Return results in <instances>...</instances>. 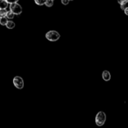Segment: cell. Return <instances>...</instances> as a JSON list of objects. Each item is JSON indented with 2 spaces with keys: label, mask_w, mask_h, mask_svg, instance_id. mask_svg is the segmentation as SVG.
Masks as SVG:
<instances>
[{
  "label": "cell",
  "mask_w": 128,
  "mask_h": 128,
  "mask_svg": "<svg viewBox=\"0 0 128 128\" xmlns=\"http://www.w3.org/2000/svg\"><path fill=\"white\" fill-rule=\"evenodd\" d=\"M10 11L12 12L15 15H20L22 13V7L18 3H14L10 6Z\"/></svg>",
  "instance_id": "3957f363"
},
{
  "label": "cell",
  "mask_w": 128,
  "mask_h": 128,
  "mask_svg": "<svg viewBox=\"0 0 128 128\" xmlns=\"http://www.w3.org/2000/svg\"><path fill=\"white\" fill-rule=\"evenodd\" d=\"M46 4L48 7H51V6H53L54 4V0H46Z\"/></svg>",
  "instance_id": "7c38bea8"
},
{
  "label": "cell",
  "mask_w": 128,
  "mask_h": 128,
  "mask_svg": "<svg viewBox=\"0 0 128 128\" xmlns=\"http://www.w3.org/2000/svg\"><path fill=\"white\" fill-rule=\"evenodd\" d=\"M8 22V18L6 17H4V18H0V25L2 26H6Z\"/></svg>",
  "instance_id": "ba28073f"
},
{
  "label": "cell",
  "mask_w": 128,
  "mask_h": 128,
  "mask_svg": "<svg viewBox=\"0 0 128 128\" xmlns=\"http://www.w3.org/2000/svg\"><path fill=\"white\" fill-rule=\"evenodd\" d=\"M46 38L50 41H56L60 39V34L56 31H49L46 34Z\"/></svg>",
  "instance_id": "7a4b0ae2"
},
{
  "label": "cell",
  "mask_w": 128,
  "mask_h": 128,
  "mask_svg": "<svg viewBox=\"0 0 128 128\" xmlns=\"http://www.w3.org/2000/svg\"><path fill=\"white\" fill-rule=\"evenodd\" d=\"M6 27L8 29H13L15 27V23L12 20H8L7 24H6Z\"/></svg>",
  "instance_id": "52a82bcc"
},
{
  "label": "cell",
  "mask_w": 128,
  "mask_h": 128,
  "mask_svg": "<svg viewBox=\"0 0 128 128\" xmlns=\"http://www.w3.org/2000/svg\"><path fill=\"white\" fill-rule=\"evenodd\" d=\"M124 13H126V15H127V16H128V6H127V7H126V9H124Z\"/></svg>",
  "instance_id": "2e32d148"
},
{
  "label": "cell",
  "mask_w": 128,
  "mask_h": 128,
  "mask_svg": "<svg viewBox=\"0 0 128 128\" xmlns=\"http://www.w3.org/2000/svg\"><path fill=\"white\" fill-rule=\"evenodd\" d=\"M9 4H14V3H17L18 1V0H6Z\"/></svg>",
  "instance_id": "9a60e30c"
},
{
  "label": "cell",
  "mask_w": 128,
  "mask_h": 128,
  "mask_svg": "<svg viewBox=\"0 0 128 128\" xmlns=\"http://www.w3.org/2000/svg\"><path fill=\"white\" fill-rule=\"evenodd\" d=\"M34 1H35V3L38 6H43V4H46V0H34Z\"/></svg>",
  "instance_id": "8fae6325"
},
{
  "label": "cell",
  "mask_w": 128,
  "mask_h": 128,
  "mask_svg": "<svg viewBox=\"0 0 128 128\" xmlns=\"http://www.w3.org/2000/svg\"><path fill=\"white\" fill-rule=\"evenodd\" d=\"M120 6H121V9H122V10L126 9V4H120Z\"/></svg>",
  "instance_id": "e0dca14e"
},
{
  "label": "cell",
  "mask_w": 128,
  "mask_h": 128,
  "mask_svg": "<svg viewBox=\"0 0 128 128\" xmlns=\"http://www.w3.org/2000/svg\"><path fill=\"white\" fill-rule=\"evenodd\" d=\"M70 0H62V4H65V6H67V4L70 3Z\"/></svg>",
  "instance_id": "5bb4252c"
},
{
  "label": "cell",
  "mask_w": 128,
  "mask_h": 128,
  "mask_svg": "<svg viewBox=\"0 0 128 128\" xmlns=\"http://www.w3.org/2000/svg\"><path fill=\"white\" fill-rule=\"evenodd\" d=\"M102 77L104 81H110V74L108 70H104L103 71V74H102Z\"/></svg>",
  "instance_id": "5b68a950"
},
{
  "label": "cell",
  "mask_w": 128,
  "mask_h": 128,
  "mask_svg": "<svg viewBox=\"0 0 128 128\" xmlns=\"http://www.w3.org/2000/svg\"><path fill=\"white\" fill-rule=\"evenodd\" d=\"M13 84L18 89H22L24 87V81L20 76H15L13 78Z\"/></svg>",
  "instance_id": "277c9868"
},
{
  "label": "cell",
  "mask_w": 128,
  "mask_h": 128,
  "mask_svg": "<svg viewBox=\"0 0 128 128\" xmlns=\"http://www.w3.org/2000/svg\"><path fill=\"white\" fill-rule=\"evenodd\" d=\"M118 2L120 4H126L128 3V0H118Z\"/></svg>",
  "instance_id": "4fadbf2b"
},
{
  "label": "cell",
  "mask_w": 128,
  "mask_h": 128,
  "mask_svg": "<svg viewBox=\"0 0 128 128\" xmlns=\"http://www.w3.org/2000/svg\"><path fill=\"white\" fill-rule=\"evenodd\" d=\"M14 16H15V14L12 12V11H8L7 15H6V18H9V20H12V18H14Z\"/></svg>",
  "instance_id": "30bf717a"
},
{
  "label": "cell",
  "mask_w": 128,
  "mask_h": 128,
  "mask_svg": "<svg viewBox=\"0 0 128 128\" xmlns=\"http://www.w3.org/2000/svg\"><path fill=\"white\" fill-rule=\"evenodd\" d=\"M106 120V115L104 112H99L96 116V124L98 126H102L105 123Z\"/></svg>",
  "instance_id": "6da1fadb"
},
{
  "label": "cell",
  "mask_w": 128,
  "mask_h": 128,
  "mask_svg": "<svg viewBox=\"0 0 128 128\" xmlns=\"http://www.w3.org/2000/svg\"><path fill=\"white\" fill-rule=\"evenodd\" d=\"M8 11H6V9H0V18H4L6 17Z\"/></svg>",
  "instance_id": "9c48e42d"
},
{
  "label": "cell",
  "mask_w": 128,
  "mask_h": 128,
  "mask_svg": "<svg viewBox=\"0 0 128 128\" xmlns=\"http://www.w3.org/2000/svg\"><path fill=\"white\" fill-rule=\"evenodd\" d=\"M70 1H72V0H70Z\"/></svg>",
  "instance_id": "ac0fdd59"
},
{
  "label": "cell",
  "mask_w": 128,
  "mask_h": 128,
  "mask_svg": "<svg viewBox=\"0 0 128 128\" xmlns=\"http://www.w3.org/2000/svg\"><path fill=\"white\" fill-rule=\"evenodd\" d=\"M9 3L6 0H0V9H6Z\"/></svg>",
  "instance_id": "8992f818"
}]
</instances>
